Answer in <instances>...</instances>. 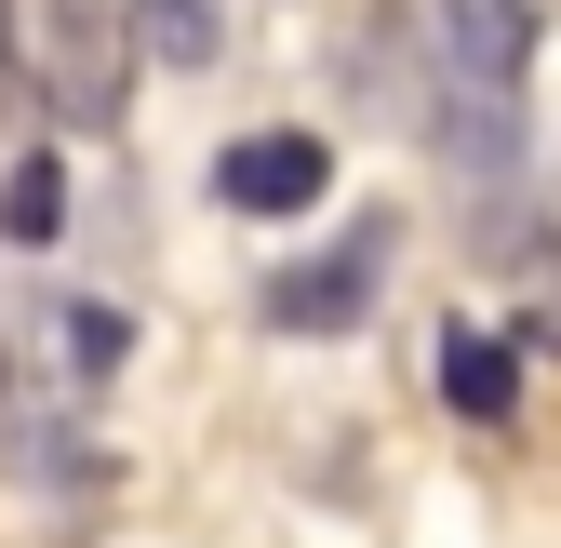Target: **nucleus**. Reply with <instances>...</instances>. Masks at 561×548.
Segmentation results:
<instances>
[{
    "label": "nucleus",
    "mask_w": 561,
    "mask_h": 548,
    "mask_svg": "<svg viewBox=\"0 0 561 548\" xmlns=\"http://www.w3.org/2000/svg\"><path fill=\"white\" fill-rule=\"evenodd\" d=\"M54 215H67L54 161H14V187H0V228H14V241H54Z\"/></svg>",
    "instance_id": "8"
},
{
    "label": "nucleus",
    "mask_w": 561,
    "mask_h": 548,
    "mask_svg": "<svg viewBox=\"0 0 561 548\" xmlns=\"http://www.w3.org/2000/svg\"><path fill=\"white\" fill-rule=\"evenodd\" d=\"M14 41H27V27H14V0H0V67H14Z\"/></svg>",
    "instance_id": "9"
},
{
    "label": "nucleus",
    "mask_w": 561,
    "mask_h": 548,
    "mask_svg": "<svg viewBox=\"0 0 561 548\" xmlns=\"http://www.w3.org/2000/svg\"><path fill=\"white\" fill-rule=\"evenodd\" d=\"M388 254H401V228H388V215H362L334 254H308V267H280V282H267V321H280V334H347V321L375 308Z\"/></svg>",
    "instance_id": "2"
},
{
    "label": "nucleus",
    "mask_w": 561,
    "mask_h": 548,
    "mask_svg": "<svg viewBox=\"0 0 561 548\" xmlns=\"http://www.w3.org/2000/svg\"><path fill=\"white\" fill-rule=\"evenodd\" d=\"M121 349H134V321H121V308H94V295H54V308L27 321V362H41L54 388H107V375H121Z\"/></svg>",
    "instance_id": "5"
},
{
    "label": "nucleus",
    "mask_w": 561,
    "mask_h": 548,
    "mask_svg": "<svg viewBox=\"0 0 561 548\" xmlns=\"http://www.w3.org/2000/svg\"><path fill=\"white\" fill-rule=\"evenodd\" d=\"M215 201H228V215H308V201H334V148L308 121L228 134V148H215Z\"/></svg>",
    "instance_id": "3"
},
{
    "label": "nucleus",
    "mask_w": 561,
    "mask_h": 548,
    "mask_svg": "<svg viewBox=\"0 0 561 548\" xmlns=\"http://www.w3.org/2000/svg\"><path fill=\"white\" fill-rule=\"evenodd\" d=\"M134 27H148V54H161V67H215V54H228L215 0H134Z\"/></svg>",
    "instance_id": "7"
},
{
    "label": "nucleus",
    "mask_w": 561,
    "mask_h": 548,
    "mask_svg": "<svg viewBox=\"0 0 561 548\" xmlns=\"http://www.w3.org/2000/svg\"><path fill=\"white\" fill-rule=\"evenodd\" d=\"M428 27H442V81H455V94H522V67H535V0H428Z\"/></svg>",
    "instance_id": "4"
},
{
    "label": "nucleus",
    "mask_w": 561,
    "mask_h": 548,
    "mask_svg": "<svg viewBox=\"0 0 561 548\" xmlns=\"http://www.w3.org/2000/svg\"><path fill=\"white\" fill-rule=\"evenodd\" d=\"M442 401H455V415H508V401H522V349L481 334V321H442Z\"/></svg>",
    "instance_id": "6"
},
{
    "label": "nucleus",
    "mask_w": 561,
    "mask_h": 548,
    "mask_svg": "<svg viewBox=\"0 0 561 548\" xmlns=\"http://www.w3.org/2000/svg\"><path fill=\"white\" fill-rule=\"evenodd\" d=\"M134 54H148L134 0H27V67H41V107L67 134H107L134 107Z\"/></svg>",
    "instance_id": "1"
}]
</instances>
